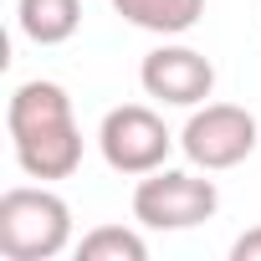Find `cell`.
I'll return each mask as SVG.
<instances>
[{
    "instance_id": "obj_1",
    "label": "cell",
    "mask_w": 261,
    "mask_h": 261,
    "mask_svg": "<svg viewBox=\"0 0 261 261\" xmlns=\"http://www.w3.org/2000/svg\"><path fill=\"white\" fill-rule=\"evenodd\" d=\"M6 134L16 164L31 179H72L82 164V128L72 118V97L62 82H21L6 102Z\"/></svg>"
},
{
    "instance_id": "obj_2",
    "label": "cell",
    "mask_w": 261,
    "mask_h": 261,
    "mask_svg": "<svg viewBox=\"0 0 261 261\" xmlns=\"http://www.w3.org/2000/svg\"><path fill=\"white\" fill-rule=\"evenodd\" d=\"M72 246V205L41 185H16L0 195V256L6 261H51Z\"/></svg>"
},
{
    "instance_id": "obj_3",
    "label": "cell",
    "mask_w": 261,
    "mask_h": 261,
    "mask_svg": "<svg viewBox=\"0 0 261 261\" xmlns=\"http://www.w3.org/2000/svg\"><path fill=\"white\" fill-rule=\"evenodd\" d=\"M215 210H220V190H215V179H205L195 169L139 174L134 220L149 225V230H190V225H205Z\"/></svg>"
},
{
    "instance_id": "obj_4",
    "label": "cell",
    "mask_w": 261,
    "mask_h": 261,
    "mask_svg": "<svg viewBox=\"0 0 261 261\" xmlns=\"http://www.w3.org/2000/svg\"><path fill=\"white\" fill-rule=\"evenodd\" d=\"M256 118L236 102H205L190 113V123L179 128V149L195 169L205 174H220V169H236L256 154Z\"/></svg>"
},
{
    "instance_id": "obj_5",
    "label": "cell",
    "mask_w": 261,
    "mask_h": 261,
    "mask_svg": "<svg viewBox=\"0 0 261 261\" xmlns=\"http://www.w3.org/2000/svg\"><path fill=\"white\" fill-rule=\"evenodd\" d=\"M174 144L179 139L164 128V118L154 108H144V102L113 108L102 118V128H97V149H102L108 169H118V174H154V169H164Z\"/></svg>"
},
{
    "instance_id": "obj_6",
    "label": "cell",
    "mask_w": 261,
    "mask_h": 261,
    "mask_svg": "<svg viewBox=\"0 0 261 261\" xmlns=\"http://www.w3.org/2000/svg\"><path fill=\"white\" fill-rule=\"evenodd\" d=\"M139 82L154 102L164 108H200L210 92H215V67L205 51L195 46H179V41H164L144 57L139 67Z\"/></svg>"
},
{
    "instance_id": "obj_7",
    "label": "cell",
    "mask_w": 261,
    "mask_h": 261,
    "mask_svg": "<svg viewBox=\"0 0 261 261\" xmlns=\"http://www.w3.org/2000/svg\"><path fill=\"white\" fill-rule=\"evenodd\" d=\"M16 26L36 46H62L82 26V0H16Z\"/></svg>"
},
{
    "instance_id": "obj_8",
    "label": "cell",
    "mask_w": 261,
    "mask_h": 261,
    "mask_svg": "<svg viewBox=\"0 0 261 261\" xmlns=\"http://www.w3.org/2000/svg\"><path fill=\"white\" fill-rule=\"evenodd\" d=\"M113 11L139 26V31H154V36H185L200 26L205 16V0H113Z\"/></svg>"
},
{
    "instance_id": "obj_9",
    "label": "cell",
    "mask_w": 261,
    "mask_h": 261,
    "mask_svg": "<svg viewBox=\"0 0 261 261\" xmlns=\"http://www.w3.org/2000/svg\"><path fill=\"white\" fill-rule=\"evenodd\" d=\"M82 261H149V241L128 225H97L77 241Z\"/></svg>"
},
{
    "instance_id": "obj_10",
    "label": "cell",
    "mask_w": 261,
    "mask_h": 261,
    "mask_svg": "<svg viewBox=\"0 0 261 261\" xmlns=\"http://www.w3.org/2000/svg\"><path fill=\"white\" fill-rule=\"evenodd\" d=\"M230 261H261V225H256V230H246V236H236Z\"/></svg>"
}]
</instances>
